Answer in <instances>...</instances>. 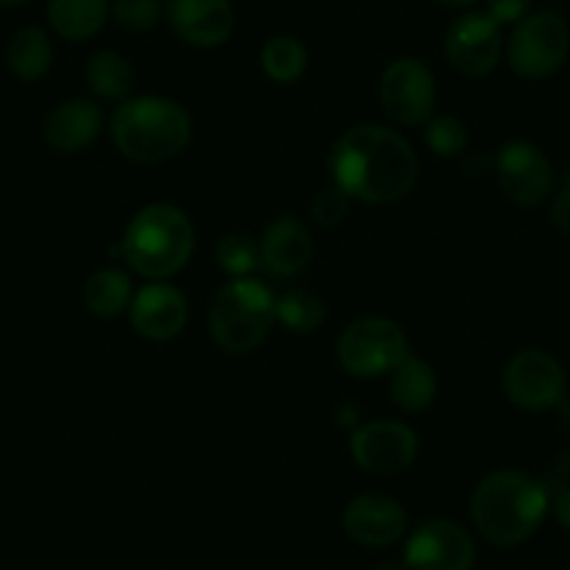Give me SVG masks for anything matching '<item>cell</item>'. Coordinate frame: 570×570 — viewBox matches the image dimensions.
I'll return each mask as SVG.
<instances>
[{
    "label": "cell",
    "mask_w": 570,
    "mask_h": 570,
    "mask_svg": "<svg viewBox=\"0 0 570 570\" xmlns=\"http://www.w3.org/2000/svg\"><path fill=\"white\" fill-rule=\"evenodd\" d=\"M551 512V490L523 470H495L475 484L470 498L475 531L495 548L529 540Z\"/></svg>",
    "instance_id": "7a4b0ae2"
},
{
    "label": "cell",
    "mask_w": 570,
    "mask_h": 570,
    "mask_svg": "<svg viewBox=\"0 0 570 570\" xmlns=\"http://www.w3.org/2000/svg\"><path fill=\"white\" fill-rule=\"evenodd\" d=\"M166 20L179 40L202 51L224 46L235 31L229 0H166Z\"/></svg>",
    "instance_id": "2e32d148"
},
{
    "label": "cell",
    "mask_w": 570,
    "mask_h": 570,
    "mask_svg": "<svg viewBox=\"0 0 570 570\" xmlns=\"http://www.w3.org/2000/svg\"><path fill=\"white\" fill-rule=\"evenodd\" d=\"M213 257L229 277H252V272L261 266V244L244 233H227L216 240Z\"/></svg>",
    "instance_id": "484cf974"
},
{
    "label": "cell",
    "mask_w": 570,
    "mask_h": 570,
    "mask_svg": "<svg viewBox=\"0 0 570 570\" xmlns=\"http://www.w3.org/2000/svg\"><path fill=\"white\" fill-rule=\"evenodd\" d=\"M425 146L436 157H462L468 151V126L456 115H434L425 124Z\"/></svg>",
    "instance_id": "4316f807"
},
{
    "label": "cell",
    "mask_w": 570,
    "mask_h": 570,
    "mask_svg": "<svg viewBox=\"0 0 570 570\" xmlns=\"http://www.w3.org/2000/svg\"><path fill=\"white\" fill-rule=\"evenodd\" d=\"M403 562L409 570H473L475 542L456 520H425L411 531Z\"/></svg>",
    "instance_id": "4fadbf2b"
},
{
    "label": "cell",
    "mask_w": 570,
    "mask_h": 570,
    "mask_svg": "<svg viewBox=\"0 0 570 570\" xmlns=\"http://www.w3.org/2000/svg\"><path fill=\"white\" fill-rule=\"evenodd\" d=\"M109 18L120 31L146 35L166 18V3L163 0H112Z\"/></svg>",
    "instance_id": "83f0119b"
},
{
    "label": "cell",
    "mask_w": 570,
    "mask_h": 570,
    "mask_svg": "<svg viewBox=\"0 0 570 570\" xmlns=\"http://www.w3.org/2000/svg\"><path fill=\"white\" fill-rule=\"evenodd\" d=\"M257 244H261V266L277 279L297 277L314 257V238H311L308 224L292 213L274 218L263 229V238Z\"/></svg>",
    "instance_id": "ac0fdd59"
},
{
    "label": "cell",
    "mask_w": 570,
    "mask_h": 570,
    "mask_svg": "<svg viewBox=\"0 0 570 570\" xmlns=\"http://www.w3.org/2000/svg\"><path fill=\"white\" fill-rule=\"evenodd\" d=\"M261 68L274 85H294L308 70V48L292 35H277L261 48Z\"/></svg>",
    "instance_id": "cb8c5ba5"
},
{
    "label": "cell",
    "mask_w": 570,
    "mask_h": 570,
    "mask_svg": "<svg viewBox=\"0 0 570 570\" xmlns=\"http://www.w3.org/2000/svg\"><path fill=\"white\" fill-rule=\"evenodd\" d=\"M372 570H409V564H405L403 559H400V562H394V559H386V562H377Z\"/></svg>",
    "instance_id": "d590c367"
},
{
    "label": "cell",
    "mask_w": 570,
    "mask_h": 570,
    "mask_svg": "<svg viewBox=\"0 0 570 570\" xmlns=\"http://www.w3.org/2000/svg\"><path fill=\"white\" fill-rule=\"evenodd\" d=\"M344 534L364 548H389L409 531V514L403 503L381 492L353 498L342 514Z\"/></svg>",
    "instance_id": "9a60e30c"
},
{
    "label": "cell",
    "mask_w": 570,
    "mask_h": 570,
    "mask_svg": "<svg viewBox=\"0 0 570 570\" xmlns=\"http://www.w3.org/2000/svg\"><path fill=\"white\" fill-rule=\"evenodd\" d=\"M188 297L168 279L146 283L137 288L129 305V322L146 342H171L188 327Z\"/></svg>",
    "instance_id": "5bb4252c"
},
{
    "label": "cell",
    "mask_w": 570,
    "mask_h": 570,
    "mask_svg": "<svg viewBox=\"0 0 570 570\" xmlns=\"http://www.w3.org/2000/svg\"><path fill=\"white\" fill-rule=\"evenodd\" d=\"M420 440L411 425L400 420H370L353 428L350 456L370 475H397L414 464Z\"/></svg>",
    "instance_id": "30bf717a"
},
{
    "label": "cell",
    "mask_w": 570,
    "mask_h": 570,
    "mask_svg": "<svg viewBox=\"0 0 570 570\" xmlns=\"http://www.w3.org/2000/svg\"><path fill=\"white\" fill-rule=\"evenodd\" d=\"M383 112L400 126H425L434 118L436 79L434 70L416 57H400L389 62L381 76Z\"/></svg>",
    "instance_id": "9c48e42d"
},
{
    "label": "cell",
    "mask_w": 570,
    "mask_h": 570,
    "mask_svg": "<svg viewBox=\"0 0 570 570\" xmlns=\"http://www.w3.org/2000/svg\"><path fill=\"white\" fill-rule=\"evenodd\" d=\"M559 411H562L564 428H568V431H570V400H568V397H564L562 403H559Z\"/></svg>",
    "instance_id": "8d00e7d4"
},
{
    "label": "cell",
    "mask_w": 570,
    "mask_h": 570,
    "mask_svg": "<svg viewBox=\"0 0 570 570\" xmlns=\"http://www.w3.org/2000/svg\"><path fill=\"white\" fill-rule=\"evenodd\" d=\"M23 3H29V0H0V9H18Z\"/></svg>",
    "instance_id": "74e56055"
},
{
    "label": "cell",
    "mask_w": 570,
    "mask_h": 570,
    "mask_svg": "<svg viewBox=\"0 0 570 570\" xmlns=\"http://www.w3.org/2000/svg\"><path fill=\"white\" fill-rule=\"evenodd\" d=\"M350 202L353 199L342 188H336V185H327V188L316 190V196L308 205L311 222L320 224V227H338L344 222V216H347Z\"/></svg>",
    "instance_id": "f1b7e54d"
},
{
    "label": "cell",
    "mask_w": 570,
    "mask_h": 570,
    "mask_svg": "<svg viewBox=\"0 0 570 570\" xmlns=\"http://www.w3.org/2000/svg\"><path fill=\"white\" fill-rule=\"evenodd\" d=\"M551 509H553V518H557V523L570 534V487L557 490V495L551 498Z\"/></svg>",
    "instance_id": "d6a6232c"
},
{
    "label": "cell",
    "mask_w": 570,
    "mask_h": 570,
    "mask_svg": "<svg viewBox=\"0 0 570 570\" xmlns=\"http://www.w3.org/2000/svg\"><path fill=\"white\" fill-rule=\"evenodd\" d=\"M436 3L445 9H456V12H468V9H473L479 0H436Z\"/></svg>",
    "instance_id": "e575fe53"
},
{
    "label": "cell",
    "mask_w": 570,
    "mask_h": 570,
    "mask_svg": "<svg viewBox=\"0 0 570 570\" xmlns=\"http://www.w3.org/2000/svg\"><path fill=\"white\" fill-rule=\"evenodd\" d=\"M53 65L51 35L40 26H23L7 46V68L20 81L46 79Z\"/></svg>",
    "instance_id": "7402d4cb"
},
{
    "label": "cell",
    "mask_w": 570,
    "mask_h": 570,
    "mask_svg": "<svg viewBox=\"0 0 570 570\" xmlns=\"http://www.w3.org/2000/svg\"><path fill=\"white\" fill-rule=\"evenodd\" d=\"M548 218H551V224L559 229V233L570 235V174L564 177V185L559 188V194L551 199Z\"/></svg>",
    "instance_id": "4dcf8cb0"
},
{
    "label": "cell",
    "mask_w": 570,
    "mask_h": 570,
    "mask_svg": "<svg viewBox=\"0 0 570 570\" xmlns=\"http://www.w3.org/2000/svg\"><path fill=\"white\" fill-rule=\"evenodd\" d=\"M109 7L112 0H48V23L62 40H90L107 23Z\"/></svg>",
    "instance_id": "ffe728a7"
},
{
    "label": "cell",
    "mask_w": 570,
    "mask_h": 570,
    "mask_svg": "<svg viewBox=\"0 0 570 570\" xmlns=\"http://www.w3.org/2000/svg\"><path fill=\"white\" fill-rule=\"evenodd\" d=\"M570 53V29L557 12H534L512 29L507 46L509 68L525 81L557 73Z\"/></svg>",
    "instance_id": "52a82bcc"
},
{
    "label": "cell",
    "mask_w": 570,
    "mask_h": 570,
    "mask_svg": "<svg viewBox=\"0 0 570 570\" xmlns=\"http://www.w3.org/2000/svg\"><path fill=\"white\" fill-rule=\"evenodd\" d=\"M501 386L509 403L523 411L559 409V403L568 397V375H564V366L551 353L537 347L518 350L507 361Z\"/></svg>",
    "instance_id": "ba28073f"
},
{
    "label": "cell",
    "mask_w": 570,
    "mask_h": 570,
    "mask_svg": "<svg viewBox=\"0 0 570 570\" xmlns=\"http://www.w3.org/2000/svg\"><path fill=\"white\" fill-rule=\"evenodd\" d=\"M277 325V297L255 277H229L207 308L210 338L229 355L261 347Z\"/></svg>",
    "instance_id": "5b68a950"
},
{
    "label": "cell",
    "mask_w": 570,
    "mask_h": 570,
    "mask_svg": "<svg viewBox=\"0 0 570 570\" xmlns=\"http://www.w3.org/2000/svg\"><path fill=\"white\" fill-rule=\"evenodd\" d=\"M85 308L98 320H115L126 314L135 297V283L118 266H104L92 272L85 283Z\"/></svg>",
    "instance_id": "603a6c76"
},
{
    "label": "cell",
    "mask_w": 570,
    "mask_h": 570,
    "mask_svg": "<svg viewBox=\"0 0 570 570\" xmlns=\"http://www.w3.org/2000/svg\"><path fill=\"white\" fill-rule=\"evenodd\" d=\"M333 185L364 205H394L414 190L420 160L397 129L358 124L333 142L327 155Z\"/></svg>",
    "instance_id": "6da1fadb"
},
{
    "label": "cell",
    "mask_w": 570,
    "mask_h": 570,
    "mask_svg": "<svg viewBox=\"0 0 570 570\" xmlns=\"http://www.w3.org/2000/svg\"><path fill=\"white\" fill-rule=\"evenodd\" d=\"M85 81L92 96H96V101L124 104L135 92L137 73L131 59H126L120 51L107 48V51L92 53L85 68Z\"/></svg>",
    "instance_id": "44dd1931"
},
{
    "label": "cell",
    "mask_w": 570,
    "mask_h": 570,
    "mask_svg": "<svg viewBox=\"0 0 570 570\" xmlns=\"http://www.w3.org/2000/svg\"><path fill=\"white\" fill-rule=\"evenodd\" d=\"M462 171L473 179L484 177V174L495 171V157H487V155H481V151H464Z\"/></svg>",
    "instance_id": "1f68e13d"
},
{
    "label": "cell",
    "mask_w": 570,
    "mask_h": 570,
    "mask_svg": "<svg viewBox=\"0 0 570 570\" xmlns=\"http://www.w3.org/2000/svg\"><path fill=\"white\" fill-rule=\"evenodd\" d=\"M325 299L308 288H288L283 297H277V322L285 331L297 333V336H311L325 325Z\"/></svg>",
    "instance_id": "d4e9b609"
},
{
    "label": "cell",
    "mask_w": 570,
    "mask_h": 570,
    "mask_svg": "<svg viewBox=\"0 0 570 570\" xmlns=\"http://www.w3.org/2000/svg\"><path fill=\"white\" fill-rule=\"evenodd\" d=\"M118 246L120 261L129 263L131 272L157 283L171 279L188 266L196 246V229L177 205L155 202L135 213Z\"/></svg>",
    "instance_id": "277c9868"
},
{
    "label": "cell",
    "mask_w": 570,
    "mask_h": 570,
    "mask_svg": "<svg viewBox=\"0 0 570 570\" xmlns=\"http://www.w3.org/2000/svg\"><path fill=\"white\" fill-rule=\"evenodd\" d=\"M445 57L464 79H484L503 57L501 26L487 12H464L448 26Z\"/></svg>",
    "instance_id": "7c38bea8"
},
{
    "label": "cell",
    "mask_w": 570,
    "mask_h": 570,
    "mask_svg": "<svg viewBox=\"0 0 570 570\" xmlns=\"http://www.w3.org/2000/svg\"><path fill=\"white\" fill-rule=\"evenodd\" d=\"M389 381V392H392V403L405 414H422L431 409L440 392V377H436L434 366L425 358L409 355L397 370L392 372Z\"/></svg>",
    "instance_id": "d6986e66"
},
{
    "label": "cell",
    "mask_w": 570,
    "mask_h": 570,
    "mask_svg": "<svg viewBox=\"0 0 570 570\" xmlns=\"http://www.w3.org/2000/svg\"><path fill=\"white\" fill-rule=\"evenodd\" d=\"M495 179L501 194L518 207H540L551 199V160L531 140L503 142L495 155Z\"/></svg>",
    "instance_id": "8fae6325"
},
{
    "label": "cell",
    "mask_w": 570,
    "mask_h": 570,
    "mask_svg": "<svg viewBox=\"0 0 570 570\" xmlns=\"http://www.w3.org/2000/svg\"><path fill=\"white\" fill-rule=\"evenodd\" d=\"M409 355V336L389 316H361L344 327L336 342L338 366L361 381L392 375Z\"/></svg>",
    "instance_id": "8992f818"
},
{
    "label": "cell",
    "mask_w": 570,
    "mask_h": 570,
    "mask_svg": "<svg viewBox=\"0 0 570 570\" xmlns=\"http://www.w3.org/2000/svg\"><path fill=\"white\" fill-rule=\"evenodd\" d=\"M534 0H487V14L495 20L498 26H518L531 14Z\"/></svg>",
    "instance_id": "f546056e"
},
{
    "label": "cell",
    "mask_w": 570,
    "mask_h": 570,
    "mask_svg": "<svg viewBox=\"0 0 570 570\" xmlns=\"http://www.w3.org/2000/svg\"><path fill=\"white\" fill-rule=\"evenodd\" d=\"M570 453H562V456L557 459V464H553V487L557 490H562V487H570Z\"/></svg>",
    "instance_id": "836d02e7"
},
{
    "label": "cell",
    "mask_w": 570,
    "mask_h": 570,
    "mask_svg": "<svg viewBox=\"0 0 570 570\" xmlns=\"http://www.w3.org/2000/svg\"><path fill=\"white\" fill-rule=\"evenodd\" d=\"M115 149L131 163L157 166L183 155L194 137V118L166 96H131L109 118Z\"/></svg>",
    "instance_id": "3957f363"
},
{
    "label": "cell",
    "mask_w": 570,
    "mask_h": 570,
    "mask_svg": "<svg viewBox=\"0 0 570 570\" xmlns=\"http://www.w3.org/2000/svg\"><path fill=\"white\" fill-rule=\"evenodd\" d=\"M104 109L96 98L76 96L59 101L42 124V140L57 155H79L90 149L104 131Z\"/></svg>",
    "instance_id": "e0dca14e"
}]
</instances>
